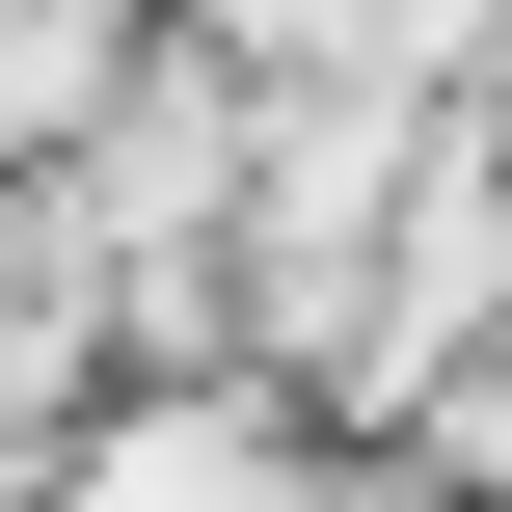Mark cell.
Segmentation results:
<instances>
[{"mask_svg": "<svg viewBox=\"0 0 512 512\" xmlns=\"http://www.w3.org/2000/svg\"><path fill=\"white\" fill-rule=\"evenodd\" d=\"M81 512H270V486H243L216 405H162V432H108V486H81Z\"/></svg>", "mask_w": 512, "mask_h": 512, "instance_id": "obj_1", "label": "cell"}]
</instances>
